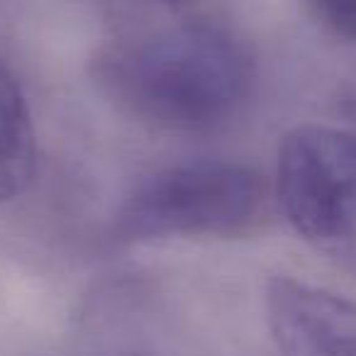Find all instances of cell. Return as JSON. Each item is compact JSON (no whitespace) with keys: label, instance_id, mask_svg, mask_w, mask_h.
Wrapping results in <instances>:
<instances>
[{"label":"cell","instance_id":"6da1fadb","mask_svg":"<svg viewBox=\"0 0 356 356\" xmlns=\"http://www.w3.org/2000/svg\"><path fill=\"white\" fill-rule=\"evenodd\" d=\"M90 76L105 98L149 127L208 134L242 113L257 66L227 27L181 22L105 42Z\"/></svg>","mask_w":356,"mask_h":356},{"label":"cell","instance_id":"7a4b0ae2","mask_svg":"<svg viewBox=\"0 0 356 356\" xmlns=\"http://www.w3.org/2000/svg\"><path fill=\"white\" fill-rule=\"evenodd\" d=\"M273 184L237 161H191L142 178L113 215L115 242L244 239L264 232L276 208Z\"/></svg>","mask_w":356,"mask_h":356},{"label":"cell","instance_id":"3957f363","mask_svg":"<svg viewBox=\"0 0 356 356\" xmlns=\"http://www.w3.org/2000/svg\"><path fill=\"white\" fill-rule=\"evenodd\" d=\"M273 191L302 242L356 278V132L327 124L288 129Z\"/></svg>","mask_w":356,"mask_h":356},{"label":"cell","instance_id":"277c9868","mask_svg":"<svg viewBox=\"0 0 356 356\" xmlns=\"http://www.w3.org/2000/svg\"><path fill=\"white\" fill-rule=\"evenodd\" d=\"M264 310L278 356H356V302L349 298L273 276Z\"/></svg>","mask_w":356,"mask_h":356},{"label":"cell","instance_id":"5b68a950","mask_svg":"<svg viewBox=\"0 0 356 356\" xmlns=\"http://www.w3.org/2000/svg\"><path fill=\"white\" fill-rule=\"evenodd\" d=\"M37 163L32 115L13 71L0 61V205L30 186Z\"/></svg>","mask_w":356,"mask_h":356},{"label":"cell","instance_id":"8992f818","mask_svg":"<svg viewBox=\"0 0 356 356\" xmlns=\"http://www.w3.org/2000/svg\"><path fill=\"white\" fill-rule=\"evenodd\" d=\"M312 17L341 42L356 44V0H305Z\"/></svg>","mask_w":356,"mask_h":356}]
</instances>
